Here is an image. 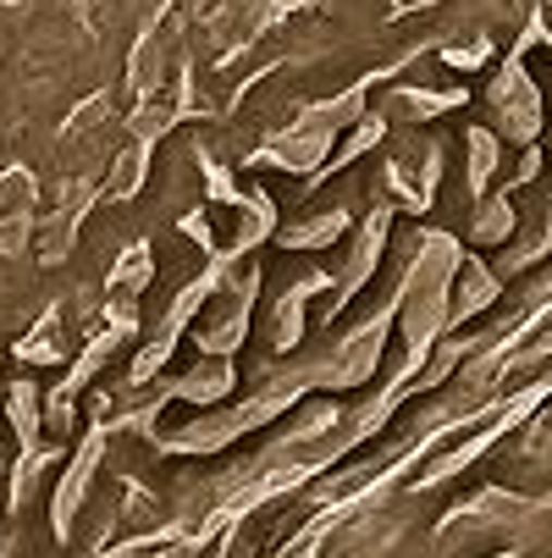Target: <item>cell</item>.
I'll return each mask as SVG.
<instances>
[{"label": "cell", "instance_id": "6da1fadb", "mask_svg": "<svg viewBox=\"0 0 552 558\" xmlns=\"http://www.w3.org/2000/svg\"><path fill=\"white\" fill-rule=\"evenodd\" d=\"M127 89H133V100H155L167 89V45L155 34H138V45L127 56Z\"/></svg>", "mask_w": 552, "mask_h": 558}, {"label": "cell", "instance_id": "7a4b0ae2", "mask_svg": "<svg viewBox=\"0 0 552 558\" xmlns=\"http://www.w3.org/2000/svg\"><path fill=\"white\" fill-rule=\"evenodd\" d=\"M226 392H232V365H226V354H205V360L172 387V398H188V404H199V410L221 404Z\"/></svg>", "mask_w": 552, "mask_h": 558}, {"label": "cell", "instance_id": "3957f363", "mask_svg": "<svg viewBox=\"0 0 552 558\" xmlns=\"http://www.w3.org/2000/svg\"><path fill=\"white\" fill-rule=\"evenodd\" d=\"M7 421H12V432H17L23 448L45 442V392L34 381H12L7 387Z\"/></svg>", "mask_w": 552, "mask_h": 558}, {"label": "cell", "instance_id": "277c9868", "mask_svg": "<svg viewBox=\"0 0 552 558\" xmlns=\"http://www.w3.org/2000/svg\"><path fill=\"white\" fill-rule=\"evenodd\" d=\"M144 172H149V144L127 138V144L111 155V172H106L100 194H106V199H133V194L144 189Z\"/></svg>", "mask_w": 552, "mask_h": 558}, {"label": "cell", "instance_id": "5b68a950", "mask_svg": "<svg viewBox=\"0 0 552 558\" xmlns=\"http://www.w3.org/2000/svg\"><path fill=\"white\" fill-rule=\"evenodd\" d=\"M149 277H155V255H149V244L122 250V255H116V266H111V288H122V293H144V288H149Z\"/></svg>", "mask_w": 552, "mask_h": 558}, {"label": "cell", "instance_id": "8992f818", "mask_svg": "<svg viewBox=\"0 0 552 558\" xmlns=\"http://www.w3.org/2000/svg\"><path fill=\"white\" fill-rule=\"evenodd\" d=\"M34 199H39L34 172H23V167L0 172V216H34Z\"/></svg>", "mask_w": 552, "mask_h": 558}, {"label": "cell", "instance_id": "52a82bcc", "mask_svg": "<svg viewBox=\"0 0 552 558\" xmlns=\"http://www.w3.org/2000/svg\"><path fill=\"white\" fill-rule=\"evenodd\" d=\"M23 360H28V365H61V360H66V338H61V322H56V315H45L39 332L23 338Z\"/></svg>", "mask_w": 552, "mask_h": 558}, {"label": "cell", "instance_id": "ba28073f", "mask_svg": "<svg viewBox=\"0 0 552 558\" xmlns=\"http://www.w3.org/2000/svg\"><path fill=\"white\" fill-rule=\"evenodd\" d=\"M492 293H498V282H492L481 266H464V282H458V315L487 310V304H492Z\"/></svg>", "mask_w": 552, "mask_h": 558}, {"label": "cell", "instance_id": "9c48e42d", "mask_svg": "<svg viewBox=\"0 0 552 558\" xmlns=\"http://www.w3.org/2000/svg\"><path fill=\"white\" fill-rule=\"evenodd\" d=\"M492 161H498V149H492V133L469 128V189H481V183L492 178Z\"/></svg>", "mask_w": 552, "mask_h": 558}, {"label": "cell", "instance_id": "30bf717a", "mask_svg": "<svg viewBox=\"0 0 552 558\" xmlns=\"http://www.w3.org/2000/svg\"><path fill=\"white\" fill-rule=\"evenodd\" d=\"M106 117H111V100H106V95H95L89 106H77V111L66 117V133H89V128H100Z\"/></svg>", "mask_w": 552, "mask_h": 558}]
</instances>
